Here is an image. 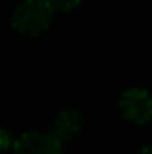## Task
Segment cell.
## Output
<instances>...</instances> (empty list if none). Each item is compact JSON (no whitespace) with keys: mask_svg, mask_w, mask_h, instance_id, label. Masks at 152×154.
<instances>
[{"mask_svg":"<svg viewBox=\"0 0 152 154\" xmlns=\"http://www.w3.org/2000/svg\"><path fill=\"white\" fill-rule=\"evenodd\" d=\"M54 18V7L48 0H23L13 11V27L27 36L43 34Z\"/></svg>","mask_w":152,"mask_h":154,"instance_id":"cell-1","label":"cell"},{"mask_svg":"<svg viewBox=\"0 0 152 154\" xmlns=\"http://www.w3.org/2000/svg\"><path fill=\"white\" fill-rule=\"evenodd\" d=\"M118 108L123 118H127L132 124L143 125L152 116V99L147 90L132 88L120 95Z\"/></svg>","mask_w":152,"mask_h":154,"instance_id":"cell-2","label":"cell"},{"mask_svg":"<svg viewBox=\"0 0 152 154\" xmlns=\"http://www.w3.org/2000/svg\"><path fill=\"white\" fill-rule=\"evenodd\" d=\"M14 154H63V143L50 133H25L16 140Z\"/></svg>","mask_w":152,"mask_h":154,"instance_id":"cell-3","label":"cell"},{"mask_svg":"<svg viewBox=\"0 0 152 154\" xmlns=\"http://www.w3.org/2000/svg\"><path fill=\"white\" fill-rule=\"evenodd\" d=\"M81 127H82V115L77 109H65L57 115L50 134L65 145L79 134Z\"/></svg>","mask_w":152,"mask_h":154,"instance_id":"cell-4","label":"cell"},{"mask_svg":"<svg viewBox=\"0 0 152 154\" xmlns=\"http://www.w3.org/2000/svg\"><path fill=\"white\" fill-rule=\"evenodd\" d=\"M48 2L57 11H72V9H75L82 0H48Z\"/></svg>","mask_w":152,"mask_h":154,"instance_id":"cell-5","label":"cell"},{"mask_svg":"<svg viewBox=\"0 0 152 154\" xmlns=\"http://www.w3.org/2000/svg\"><path fill=\"white\" fill-rule=\"evenodd\" d=\"M11 136H9V133L5 131V129H2L0 127V151H5V149H9L11 147Z\"/></svg>","mask_w":152,"mask_h":154,"instance_id":"cell-6","label":"cell"},{"mask_svg":"<svg viewBox=\"0 0 152 154\" xmlns=\"http://www.w3.org/2000/svg\"><path fill=\"white\" fill-rule=\"evenodd\" d=\"M140 154H150V147H143V149H141V152Z\"/></svg>","mask_w":152,"mask_h":154,"instance_id":"cell-7","label":"cell"}]
</instances>
